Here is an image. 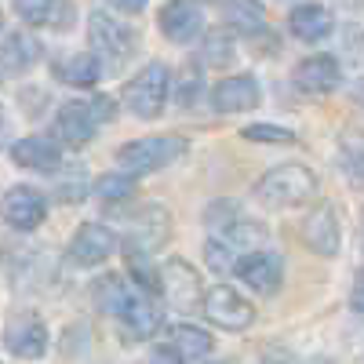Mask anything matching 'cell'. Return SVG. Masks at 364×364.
Wrapping results in <instances>:
<instances>
[{"instance_id":"1","label":"cell","mask_w":364,"mask_h":364,"mask_svg":"<svg viewBox=\"0 0 364 364\" xmlns=\"http://www.w3.org/2000/svg\"><path fill=\"white\" fill-rule=\"evenodd\" d=\"M95 299H99V306L106 314L117 317L120 331H124L132 343H146V339L157 336V328H161V306H157L154 291L139 288L135 281L124 284L120 277H102V284L95 288Z\"/></svg>"},{"instance_id":"2","label":"cell","mask_w":364,"mask_h":364,"mask_svg":"<svg viewBox=\"0 0 364 364\" xmlns=\"http://www.w3.org/2000/svg\"><path fill=\"white\" fill-rule=\"evenodd\" d=\"M252 197L262 208H273V211L302 208L317 197V175L306 164H277L252 186Z\"/></svg>"},{"instance_id":"3","label":"cell","mask_w":364,"mask_h":364,"mask_svg":"<svg viewBox=\"0 0 364 364\" xmlns=\"http://www.w3.org/2000/svg\"><path fill=\"white\" fill-rule=\"evenodd\" d=\"M182 154H186V139L182 135H146V139H135L128 146H120L117 164H120V171L139 178V175H154V171L175 164Z\"/></svg>"},{"instance_id":"4","label":"cell","mask_w":364,"mask_h":364,"mask_svg":"<svg viewBox=\"0 0 364 364\" xmlns=\"http://www.w3.org/2000/svg\"><path fill=\"white\" fill-rule=\"evenodd\" d=\"M171 99V70L164 63H146L128 84H124V106L139 120H154L164 113Z\"/></svg>"},{"instance_id":"5","label":"cell","mask_w":364,"mask_h":364,"mask_svg":"<svg viewBox=\"0 0 364 364\" xmlns=\"http://www.w3.org/2000/svg\"><path fill=\"white\" fill-rule=\"evenodd\" d=\"M87 41H91V51H99V58H109V63H124L139 48L135 29L106 11H95L87 18Z\"/></svg>"},{"instance_id":"6","label":"cell","mask_w":364,"mask_h":364,"mask_svg":"<svg viewBox=\"0 0 364 364\" xmlns=\"http://www.w3.org/2000/svg\"><path fill=\"white\" fill-rule=\"evenodd\" d=\"M204 317L223 328V331H248L255 324V306L233 288L226 284H215V288H208L204 291Z\"/></svg>"},{"instance_id":"7","label":"cell","mask_w":364,"mask_h":364,"mask_svg":"<svg viewBox=\"0 0 364 364\" xmlns=\"http://www.w3.org/2000/svg\"><path fill=\"white\" fill-rule=\"evenodd\" d=\"M237 281L252 288L255 295H273L284 281V259L281 252H269V248H255L248 255H240V262L233 266Z\"/></svg>"},{"instance_id":"8","label":"cell","mask_w":364,"mask_h":364,"mask_svg":"<svg viewBox=\"0 0 364 364\" xmlns=\"http://www.w3.org/2000/svg\"><path fill=\"white\" fill-rule=\"evenodd\" d=\"M44 215H48V197L33 186H11L0 197V219L18 233L37 230L44 223Z\"/></svg>"},{"instance_id":"9","label":"cell","mask_w":364,"mask_h":364,"mask_svg":"<svg viewBox=\"0 0 364 364\" xmlns=\"http://www.w3.org/2000/svg\"><path fill=\"white\" fill-rule=\"evenodd\" d=\"M161 295L171 302L175 310H193L204 306V291H200V277L190 262L182 259H168L161 266Z\"/></svg>"},{"instance_id":"10","label":"cell","mask_w":364,"mask_h":364,"mask_svg":"<svg viewBox=\"0 0 364 364\" xmlns=\"http://www.w3.org/2000/svg\"><path fill=\"white\" fill-rule=\"evenodd\" d=\"M48 343H51L48 324H44L37 314H18V317H11L8 328H4V346H8V353H15L18 360H37V357H44V353H48Z\"/></svg>"},{"instance_id":"11","label":"cell","mask_w":364,"mask_h":364,"mask_svg":"<svg viewBox=\"0 0 364 364\" xmlns=\"http://www.w3.org/2000/svg\"><path fill=\"white\" fill-rule=\"evenodd\" d=\"M302 240H306V248L321 259H336L339 248H343V226H339V211L331 204H321L314 208L306 223H302Z\"/></svg>"},{"instance_id":"12","label":"cell","mask_w":364,"mask_h":364,"mask_svg":"<svg viewBox=\"0 0 364 364\" xmlns=\"http://www.w3.org/2000/svg\"><path fill=\"white\" fill-rule=\"evenodd\" d=\"M113 252H117L113 230L102 226V223H84V226L77 230V237L70 240V252H66V255H70V262L80 266V269H95V266H102Z\"/></svg>"},{"instance_id":"13","label":"cell","mask_w":364,"mask_h":364,"mask_svg":"<svg viewBox=\"0 0 364 364\" xmlns=\"http://www.w3.org/2000/svg\"><path fill=\"white\" fill-rule=\"evenodd\" d=\"M343 80V66L336 55H310L291 70V84L302 95H331Z\"/></svg>"},{"instance_id":"14","label":"cell","mask_w":364,"mask_h":364,"mask_svg":"<svg viewBox=\"0 0 364 364\" xmlns=\"http://www.w3.org/2000/svg\"><path fill=\"white\" fill-rule=\"evenodd\" d=\"M211 109L215 113H245V109H259L262 102V87L252 73H237V77H226L211 87L208 95Z\"/></svg>"},{"instance_id":"15","label":"cell","mask_w":364,"mask_h":364,"mask_svg":"<svg viewBox=\"0 0 364 364\" xmlns=\"http://www.w3.org/2000/svg\"><path fill=\"white\" fill-rule=\"evenodd\" d=\"M95 128H99V117H95V109H91V102H66V106H58L55 139L63 146L84 149L91 139H95Z\"/></svg>"},{"instance_id":"16","label":"cell","mask_w":364,"mask_h":364,"mask_svg":"<svg viewBox=\"0 0 364 364\" xmlns=\"http://www.w3.org/2000/svg\"><path fill=\"white\" fill-rule=\"evenodd\" d=\"M204 29V8L197 0H168L161 8V33L171 44H190Z\"/></svg>"},{"instance_id":"17","label":"cell","mask_w":364,"mask_h":364,"mask_svg":"<svg viewBox=\"0 0 364 364\" xmlns=\"http://www.w3.org/2000/svg\"><path fill=\"white\" fill-rule=\"evenodd\" d=\"M11 161L22 171L55 175L58 168H63V146H58L55 139H44V135H26L11 146Z\"/></svg>"},{"instance_id":"18","label":"cell","mask_w":364,"mask_h":364,"mask_svg":"<svg viewBox=\"0 0 364 364\" xmlns=\"http://www.w3.org/2000/svg\"><path fill=\"white\" fill-rule=\"evenodd\" d=\"M168 237H171V219H168V211H164V208H146L142 215L135 219V226H132V233H128V240H124V248L154 255Z\"/></svg>"},{"instance_id":"19","label":"cell","mask_w":364,"mask_h":364,"mask_svg":"<svg viewBox=\"0 0 364 364\" xmlns=\"http://www.w3.org/2000/svg\"><path fill=\"white\" fill-rule=\"evenodd\" d=\"M288 29L302 44H317V41L331 37V29H336V15H331L324 4H299L288 15Z\"/></svg>"},{"instance_id":"20","label":"cell","mask_w":364,"mask_h":364,"mask_svg":"<svg viewBox=\"0 0 364 364\" xmlns=\"http://www.w3.org/2000/svg\"><path fill=\"white\" fill-rule=\"evenodd\" d=\"M168 346L175 350V357H178L182 364H197V360H204V357L211 353L215 339H211L204 328H197V324H175V328L168 331Z\"/></svg>"},{"instance_id":"21","label":"cell","mask_w":364,"mask_h":364,"mask_svg":"<svg viewBox=\"0 0 364 364\" xmlns=\"http://www.w3.org/2000/svg\"><path fill=\"white\" fill-rule=\"evenodd\" d=\"M41 41L37 37H29V33H8L4 44H0V66H4L8 73H26L29 66H37L41 63Z\"/></svg>"},{"instance_id":"22","label":"cell","mask_w":364,"mask_h":364,"mask_svg":"<svg viewBox=\"0 0 364 364\" xmlns=\"http://www.w3.org/2000/svg\"><path fill=\"white\" fill-rule=\"evenodd\" d=\"M223 15L237 33H245V37H262L266 33V8L259 4V0H226Z\"/></svg>"},{"instance_id":"23","label":"cell","mask_w":364,"mask_h":364,"mask_svg":"<svg viewBox=\"0 0 364 364\" xmlns=\"http://www.w3.org/2000/svg\"><path fill=\"white\" fill-rule=\"evenodd\" d=\"M339 168L353 186H364V132H346L339 139Z\"/></svg>"},{"instance_id":"24","label":"cell","mask_w":364,"mask_h":364,"mask_svg":"<svg viewBox=\"0 0 364 364\" xmlns=\"http://www.w3.org/2000/svg\"><path fill=\"white\" fill-rule=\"evenodd\" d=\"M99 77H102V58L91 55V51H80V55L63 63V80L73 84V87H95Z\"/></svg>"},{"instance_id":"25","label":"cell","mask_w":364,"mask_h":364,"mask_svg":"<svg viewBox=\"0 0 364 364\" xmlns=\"http://www.w3.org/2000/svg\"><path fill=\"white\" fill-rule=\"evenodd\" d=\"M91 190H95L102 204H124L135 197V178L128 171H109V175H99V182Z\"/></svg>"},{"instance_id":"26","label":"cell","mask_w":364,"mask_h":364,"mask_svg":"<svg viewBox=\"0 0 364 364\" xmlns=\"http://www.w3.org/2000/svg\"><path fill=\"white\" fill-rule=\"evenodd\" d=\"M233 58V41L230 33H208L200 41V63L204 66H226Z\"/></svg>"},{"instance_id":"27","label":"cell","mask_w":364,"mask_h":364,"mask_svg":"<svg viewBox=\"0 0 364 364\" xmlns=\"http://www.w3.org/2000/svg\"><path fill=\"white\" fill-rule=\"evenodd\" d=\"M55 11H58V0H15V15L29 26L55 22Z\"/></svg>"},{"instance_id":"28","label":"cell","mask_w":364,"mask_h":364,"mask_svg":"<svg viewBox=\"0 0 364 364\" xmlns=\"http://www.w3.org/2000/svg\"><path fill=\"white\" fill-rule=\"evenodd\" d=\"M240 139L262 142V146H288V142H295V132L291 128H281V124H252V128L240 132Z\"/></svg>"},{"instance_id":"29","label":"cell","mask_w":364,"mask_h":364,"mask_svg":"<svg viewBox=\"0 0 364 364\" xmlns=\"http://www.w3.org/2000/svg\"><path fill=\"white\" fill-rule=\"evenodd\" d=\"M350 306H353L357 317H364V269L357 273V281H353V288H350Z\"/></svg>"},{"instance_id":"30","label":"cell","mask_w":364,"mask_h":364,"mask_svg":"<svg viewBox=\"0 0 364 364\" xmlns=\"http://www.w3.org/2000/svg\"><path fill=\"white\" fill-rule=\"evenodd\" d=\"M262 364H302L295 353H288V350H281V346H269L266 353H262Z\"/></svg>"},{"instance_id":"31","label":"cell","mask_w":364,"mask_h":364,"mask_svg":"<svg viewBox=\"0 0 364 364\" xmlns=\"http://www.w3.org/2000/svg\"><path fill=\"white\" fill-rule=\"evenodd\" d=\"M91 109H95L99 124H106V120H113V99H109V95H95V99H91Z\"/></svg>"},{"instance_id":"32","label":"cell","mask_w":364,"mask_h":364,"mask_svg":"<svg viewBox=\"0 0 364 364\" xmlns=\"http://www.w3.org/2000/svg\"><path fill=\"white\" fill-rule=\"evenodd\" d=\"M109 4H113L117 11H124V15H139L149 0H109Z\"/></svg>"},{"instance_id":"33","label":"cell","mask_w":364,"mask_h":364,"mask_svg":"<svg viewBox=\"0 0 364 364\" xmlns=\"http://www.w3.org/2000/svg\"><path fill=\"white\" fill-rule=\"evenodd\" d=\"M4 139H8V120H4V113H0V146H4Z\"/></svg>"}]
</instances>
